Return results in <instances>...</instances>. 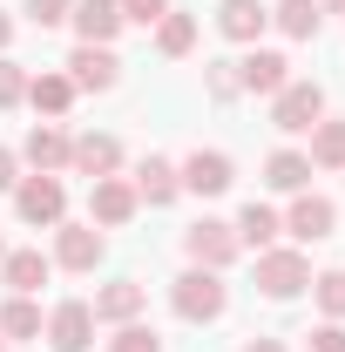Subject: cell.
I'll return each instance as SVG.
<instances>
[{
	"mask_svg": "<svg viewBox=\"0 0 345 352\" xmlns=\"http://www.w3.org/2000/svg\"><path fill=\"white\" fill-rule=\"evenodd\" d=\"M170 298H176V311H183L190 325H210V318H223V305H230L223 278H216V271H203V264L176 278V292H170Z\"/></svg>",
	"mask_w": 345,
	"mask_h": 352,
	"instance_id": "6da1fadb",
	"label": "cell"
},
{
	"mask_svg": "<svg viewBox=\"0 0 345 352\" xmlns=\"http://www.w3.org/2000/svg\"><path fill=\"white\" fill-rule=\"evenodd\" d=\"M318 122H325V88H318V82H285V88H278V102H271V129L304 135V129H318Z\"/></svg>",
	"mask_w": 345,
	"mask_h": 352,
	"instance_id": "7a4b0ae2",
	"label": "cell"
},
{
	"mask_svg": "<svg viewBox=\"0 0 345 352\" xmlns=\"http://www.w3.org/2000/svg\"><path fill=\"white\" fill-rule=\"evenodd\" d=\"M311 285V264L298 251H258V292L264 298H298Z\"/></svg>",
	"mask_w": 345,
	"mask_h": 352,
	"instance_id": "3957f363",
	"label": "cell"
},
{
	"mask_svg": "<svg viewBox=\"0 0 345 352\" xmlns=\"http://www.w3.org/2000/svg\"><path fill=\"white\" fill-rule=\"evenodd\" d=\"M183 244H190V258L203 264V271H223V264L237 258V223L203 217V223H190V230H183Z\"/></svg>",
	"mask_w": 345,
	"mask_h": 352,
	"instance_id": "277c9868",
	"label": "cell"
},
{
	"mask_svg": "<svg viewBox=\"0 0 345 352\" xmlns=\"http://www.w3.org/2000/svg\"><path fill=\"white\" fill-rule=\"evenodd\" d=\"M14 210H21L27 223H61L68 190H61L54 176H27V183H14Z\"/></svg>",
	"mask_w": 345,
	"mask_h": 352,
	"instance_id": "5b68a950",
	"label": "cell"
},
{
	"mask_svg": "<svg viewBox=\"0 0 345 352\" xmlns=\"http://www.w3.org/2000/svg\"><path fill=\"white\" fill-rule=\"evenodd\" d=\"M88 332H95V305H82V298L54 305V318H47V346L54 352H88Z\"/></svg>",
	"mask_w": 345,
	"mask_h": 352,
	"instance_id": "8992f818",
	"label": "cell"
},
{
	"mask_svg": "<svg viewBox=\"0 0 345 352\" xmlns=\"http://www.w3.org/2000/svg\"><path fill=\"white\" fill-rule=\"evenodd\" d=\"M285 82H291V61L271 54V47H251V54L237 61V88H251V95H278Z\"/></svg>",
	"mask_w": 345,
	"mask_h": 352,
	"instance_id": "52a82bcc",
	"label": "cell"
},
{
	"mask_svg": "<svg viewBox=\"0 0 345 352\" xmlns=\"http://www.w3.org/2000/svg\"><path fill=\"white\" fill-rule=\"evenodd\" d=\"M176 176H183V190H197V197H223L237 170H230V156H223V149H197Z\"/></svg>",
	"mask_w": 345,
	"mask_h": 352,
	"instance_id": "ba28073f",
	"label": "cell"
},
{
	"mask_svg": "<svg viewBox=\"0 0 345 352\" xmlns=\"http://www.w3.org/2000/svg\"><path fill=\"white\" fill-rule=\"evenodd\" d=\"M88 210H95V223H129L135 217V183H122V176H95V190H88Z\"/></svg>",
	"mask_w": 345,
	"mask_h": 352,
	"instance_id": "9c48e42d",
	"label": "cell"
},
{
	"mask_svg": "<svg viewBox=\"0 0 345 352\" xmlns=\"http://www.w3.org/2000/svg\"><path fill=\"white\" fill-rule=\"evenodd\" d=\"M54 264H68V271H95V264H102V230H95V223H61V237H54Z\"/></svg>",
	"mask_w": 345,
	"mask_h": 352,
	"instance_id": "30bf717a",
	"label": "cell"
},
{
	"mask_svg": "<svg viewBox=\"0 0 345 352\" xmlns=\"http://www.w3.org/2000/svg\"><path fill=\"white\" fill-rule=\"evenodd\" d=\"M332 223H339V210H332L325 197H304V190H298V204H291L285 230H291L298 244H325V237H332Z\"/></svg>",
	"mask_w": 345,
	"mask_h": 352,
	"instance_id": "8fae6325",
	"label": "cell"
},
{
	"mask_svg": "<svg viewBox=\"0 0 345 352\" xmlns=\"http://www.w3.org/2000/svg\"><path fill=\"white\" fill-rule=\"evenodd\" d=\"M68 163H75L82 176H115V163H122V142L88 129V135H75V142H68Z\"/></svg>",
	"mask_w": 345,
	"mask_h": 352,
	"instance_id": "7c38bea8",
	"label": "cell"
},
{
	"mask_svg": "<svg viewBox=\"0 0 345 352\" xmlns=\"http://www.w3.org/2000/svg\"><path fill=\"white\" fill-rule=\"evenodd\" d=\"M68 68H75V75H68V82H75V88H115V68H122V61H115L109 47L82 41V47H75V54H68Z\"/></svg>",
	"mask_w": 345,
	"mask_h": 352,
	"instance_id": "4fadbf2b",
	"label": "cell"
},
{
	"mask_svg": "<svg viewBox=\"0 0 345 352\" xmlns=\"http://www.w3.org/2000/svg\"><path fill=\"white\" fill-rule=\"evenodd\" d=\"M27 163H34V176H54V170H68V135L54 129V122H34L27 129V149H21Z\"/></svg>",
	"mask_w": 345,
	"mask_h": 352,
	"instance_id": "5bb4252c",
	"label": "cell"
},
{
	"mask_svg": "<svg viewBox=\"0 0 345 352\" xmlns=\"http://www.w3.org/2000/svg\"><path fill=\"white\" fill-rule=\"evenodd\" d=\"M68 21L82 28V41L109 47V41H115V28H122V0H82V7H75Z\"/></svg>",
	"mask_w": 345,
	"mask_h": 352,
	"instance_id": "9a60e30c",
	"label": "cell"
},
{
	"mask_svg": "<svg viewBox=\"0 0 345 352\" xmlns=\"http://www.w3.org/2000/svg\"><path fill=\"white\" fill-rule=\"evenodd\" d=\"M142 305H149V292H142L135 278H115V285H102V292H95V318H115V325H129Z\"/></svg>",
	"mask_w": 345,
	"mask_h": 352,
	"instance_id": "2e32d148",
	"label": "cell"
},
{
	"mask_svg": "<svg viewBox=\"0 0 345 352\" xmlns=\"http://www.w3.org/2000/svg\"><path fill=\"white\" fill-rule=\"evenodd\" d=\"M264 21H271V14H264L258 0H223V7H216V28H223L230 41H258Z\"/></svg>",
	"mask_w": 345,
	"mask_h": 352,
	"instance_id": "e0dca14e",
	"label": "cell"
},
{
	"mask_svg": "<svg viewBox=\"0 0 345 352\" xmlns=\"http://www.w3.org/2000/svg\"><path fill=\"white\" fill-rule=\"evenodd\" d=\"M176 190H183V176H176L163 156H142V170H135V197H149V204H170Z\"/></svg>",
	"mask_w": 345,
	"mask_h": 352,
	"instance_id": "ac0fdd59",
	"label": "cell"
},
{
	"mask_svg": "<svg viewBox=\"0 0 345 352\" xmlns=\"http://www.w3.org/2000/svg\"><path fill=\"white\" fill-rule=\"evenodd\" d=\"M0 278L27 298V292H41V285H47V258H41V251H14V258H0Z\"/></svg>",
	"mask_w": 345,
	"mask_h": 352,
	"instance_id": "d6986e66",
	"label": "cell"
},
{
	"mask_svg": "<svg viewBox=\"0 0 345 352\" xmlns=\"http://www.w3.org/2000/svg\"><path fill=\"white\" fill-rule=\"evenodd\" d=\"M264 183H271V190H304V183H311V156H298V149H278V156L264 163Z\"/></svg>",
	"mask_w": 345,
	"mask_h": 352,
	"instance_id": "ffe728a7",
	"label": "cell"
},
{
	"mask_svg": "<svg viewBox=\"0 0 345 352\" xmlns=\"http://www.w3.org/2000/svg\"><path fill=\"white\" fill-rule=\"evenodd\" d=\"M285 223H278V210L271 204H244V217H237V244H258V251H271V237H278Z\"/></svg>",
	"mask_w": 345,
	"mask_h": 352,
	"instance_id": "44dd1931",
	"label": "cell"
},
{
	"mask_svg": "<svg viewBox=\"0 0 345 352\" xmlns=\"http://www.w3.org/2000/svg\"><path fill=\"white\" fill-rule=\"evenodd\" d=\"M311 170H345V122H318L311 129Z\"/></svg>",
	"mask_w": 345,
	"mask_h": 352,
	"instance_id": "7402d4cb",
	"label": "cell"
},
{
	"mask_svg": "<svg viewBox=\"0 0 345 352\" xmlns=\"http://www.w3.org/2000/svg\"><path fill=\"white\" fill-rule=\"evenodd\" d=\"M27 102H34L41 116H61V109L75 102V82H68V75H34V82H27Z\"/></svg>",
	"mask_w": 345,
	"mask_h": 352,
	"instance_id": "603a6c76",
	"label": "cell"
},
{
	"mask_svg": "<svg viewBox=\"0 0 345 352\" xmlns=\"http://www.w3.org/2000/svg\"><path fill=\"white\" fill-rule=\"evenodd\" d=\"M271 21H278V28H285L291 41H311V34H318V0H285V7H278Z\"/></svg>",
	"mask_w": 345,
	"mask_h": 352,
	"instance_id": "cb8c5ba5",
	"label": "cell"
},
{
	"mask_svg": "<svg viewBox=\"0 0 345 352\" xmlns=\"http://www.w3.org/2000/svg\"><path fill=\"white\" fill-rule=\"evenodd\" d=\"M156 47H163V54H190V47H197V21H190V14H163V21H156Z\"/></svg>",
	"mask_w": 345,
	"mask_h": 352,
	"instance_id": "d4e9b609",
	"label": "cell"
},
{
	"mask_svg": "<svg viewBox=\"0 0 345 352\" xmlns=\"http://www.w3.org/2000/svg\"><path fill=\"white\" fill-rule=\"evenodd\" d=\"M0 332H7V339H34V332H41V311H34V298H21V292H14V305L0 311Z\"/></svg>",
	"mask_w": 345,
	"mask_h": 352,
	"instance_id": "484cf974",
	"label": "cell"
},
{
	"mask_svg": "<svg viewBox=\"0 0 345 352\" xmlns=\"http://www.w3.org/2000/svg\"><path fill=\"white\" fill-rule=\"evenodd\" d=\"M311 292H318L325 318H345V271H325V278H311Z\"/></svg>",
	"mask_w": 345,
	"mask_h": 352,
	"instance_id": "4316f807",
	"label": "cell"
},
{
	"mask_svg": "<svg viewBox=\"0 0 345 352\" xmlns=\"http://www.w3.org/2000/svg\"><path fill=\"white\" fill-rule=\"evenodd\" d=\"M109 352H163V339H156V332H149V325H122V332H115V339H109Z\"/></svg>",
	"mask_w": 345,
	"mask_h": 352,
	"instance_id": "83f0119b",
	"label": "cell"
},
{
	"mask_svg": "<svg viewBox=\"0 0 345 352\" xmlns=\"http://www.w3.org/2000/svg\"><path fill=\"white\" fill-rule=\"evenodd\" d=\"M21 95H27V68H21V61H7V54H0V109H14V102H21Z\"/></svg>",
	"mask_w": 345,
	"mask_h": 352,
	"instance_id": "f1b7e54d",
	"label": "cell"
},
{
	"mask_svg": "<svg viewBox=\"0 0 345 352\" xmlns=\"http://www.w3.org/2000/svg\"><path fill=\"white\" fill-rule=\"evenodd\" d=\"M203 82H210L216 102H230V95H237V61H210V68H203Z\"/></svg>",
	"mask_w": 345,
	"mask_h": 352,
	"instance_id": "f546056e",
	"label": "cell"
},
{
	"mask_svg": "<svg viewBox=\"0 0 345 352\" xmlns=\"http://www.w3.org/2000/svg\"><path fill=\"white\" fill-rule=\"evenodd\" d=\"M304 352H345V325H339V318H325V325L304 339Z\"/></svg>",
	"mask_w": 345,
	"mask_h": 352,
	"instance_id": "4dcf8cb0",
	"label": "cell"
},
{
	"mask_svg": "<svg viewBox=\"0 0 345 352\" xmlns=\"http://www.w3.org/2000/svg\"><path fill=\"white\" fill-rule=\"evenodd\" d=\"M170 14V0H122V21H142V28H156Z\"/></svg>",
	"mask_w": 345,
	"mask_h": 352,
	"instance_id": "1f68e13d",
	"label": "cell"
},
{
	"mask_svg": "<svg viewBox=\"0 0 345 352\" xmlns=\"http://www.w3.org/2000/svg\"><path fill=\"white\" fill-rule=\"evenodd\" d=\"M27 14H34V28H54V21L75 14V0H27Z\"/></svg>",
	"mask_w": 345,
	"mask_h": 352,
	"instance_id": "d6a6232c",
	"label": "cell"
},
{
	"mask_svg": "<svg viewBox=\"0 0 345 352\" xmlns=\"http://www.w3.org/2000/svg\"><path fill=\"white\" fill-rule=\"evenodd\" d=\"M14 170H21V163H14V149H0V190H14V183H21Z\"/></svg>",
	"mask_w": 345,
	"mask_h": 352,
	"instance_id": "836d02e7",
	"label": "cell"
},
{
	"mask_svg": "<svg viewBox=\"0 0 345 352\" xmlns=\"http://www.w3.org/2000/svg\"><path fill=\"white\" fill-rule=\"evenodd\" d=\"M244 352H285V346H278V339H251Z\"/></svg>",
	"mask_w": 345,
	"mask_h": 352,
	"instance_id": "e575fe53",
	"label": "cell"
},
{
	"mask_svg": "<svg viewBox=\"0 0 345 352\" xmlns=\"http://www.w3.org/2000/svg\"><path fill=\"white\" fill-rule=\"evenodd\" d=\"M7 41H14V21H7V14H0V47H7Z\"/></svg>",
	"mask_w": 345,
	"mask_h": 352,
	"instance_id": "d590c367",
	"label": "cell"
},
{
	"mask_svg": "<svg viewBox=\"0 0 345 352\" xmlns=\"http://www.w3.org/2000/svg\"><path fill=\"white\" fill-rule=\"evenodd\" d=\"M325 7H332V14H345V0H318V14H325Z\"/></svg>",
	"mask_w": 345,
	"mask_h": 352,
	"instance_id": "8d00e7d4",
	"label": "cell"
},
{
	"mask_svg": "<svg viewBox=\"0 0 345 352\" xmlns=\"http://www.w3.org/2000/svg\"><path fill=\"white\" fill-rule=\"evenodd\" d=\"M0 258H7V251H0Z\"/></svg>",
	"mask_w": 345,
	"mask_h": 352,
	"instance_id": "74e56055",
	"label": "cell"
},
{
	"mask_svg": "<svg viewBox=\"0 0 345 352\" xmlns=\"http://www.w3.org/2000/svg\"><path fill=\"white\" fill-rule=\"evenodd\" d=\"M0 352H7V346H0Z\"/></svg>",
	"mask_w": 345,
	"mask_h": 352,
	"instance_id": "f35d334b",
	"label": "cell"
}]
</instances>
